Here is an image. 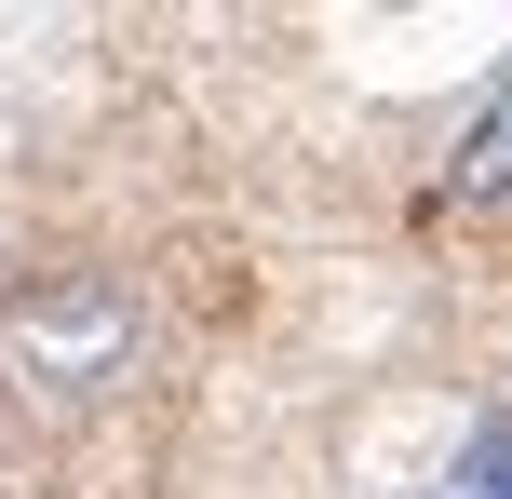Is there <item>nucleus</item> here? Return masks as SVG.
Masks as SVG:
<instances>
[{"mask_svg": "<svg viewBox=\"0 0 512 499\" xmlns=\"http://www.w3.org/2000/svg\"><path fill=\"white\" fill-rule=\"evenodd\" d=\"M0 351H14V378H41V392H108V378L135 365V297L122 270H41V284L0 297Z\"/></svg>", "mask_w": 512, "mask_h": 499, "instance_id": "obj_1", "label": "nucleus"}, {"mask_svg": "<svg viewBox=\"0 0 512 499\" xmlns=\"http://www.w3.org/2000/svg\"><path fill=\"white\" fill-rule=\"evenodd\" d=\"M432 499H512V419H486V432H472V446H459V473H445Z\"/></svg>", "mask_w": 512, "mask_h": 499, "instance_id": "obj_3", "label": "nucleus"}, {"mask_svg": "<svg viewBox=\"0 0 512 499\" xmlns=\"http://www.w3.org/2000/svg\"><path fill=\"white\" fill-rule=\"evenodd\" d=\"M445 189H459V203H512V68L486 81V108H472V135H459V162H445Z\"/></svg>", "mask_w": 512, "mask_h": 499, "instance_id": "obj_2", "label": "nucleus"}]
</instances>
